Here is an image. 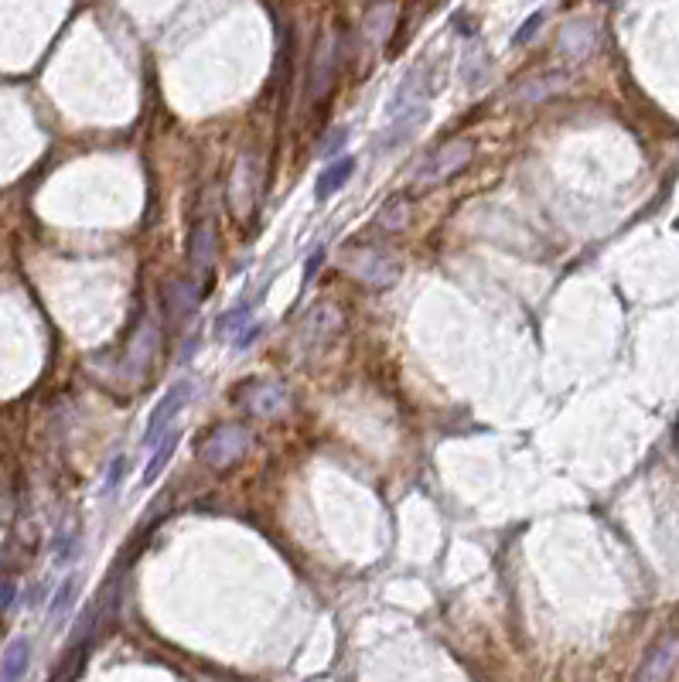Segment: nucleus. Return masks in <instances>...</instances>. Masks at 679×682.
<instances>
[{"label": "nucleus", "mask_w": 679, "mask_h": 682, "mask_svg": "<svg viewBox=\"0 0 679 682\" xmlns=\"http://www.w3.org/2000/svg\"><path fill=\"white\" fill-rule=\"evenodd\" d=\"M540 24H543V11H536L533 18H529V21L523 24V28H519L516 35H512V45H526V41L533 38L536 31H540Z\"/></svg>", "instance_id": "a211bd4d"}, {"label": "nucleus", "mask_w": 679, "mask_h": 682, "mask_svg": "<svg viewBox=\"0 0 679 682\" xmlns=\"http://www.w3.org/2000/svg\"><path fill=\"white\" fill-rule=\"evenodd\" d=\"M673 655H676V638L669 635L666 642L649 652V659H645L642 669L635 672V682H662L669 676V669H673Z\"/></svg>", "instance_id": "0eeeda50"}, {"label": "nucleus", "mask_w": 679, "mask_h": 682, "mask_svg": "<svg viewBox=\"0 0 679 682\" xmlns=\"http://www.w3.org/2000/svg\"><path fill=\"white\" fill-rule=\"evenodd\" d=\"M11 601H14V584L11 580H4V584H0V611L11 607Z\"/></svg>", "instance_id": "412c9836"}, {"label": "nucleus", "mask_w": 679, "mask_h": 682, "mask_svg": "<svg viewBox=\"0 0 679 682\" xmlns=\"http://www.w3.org/2000/svg\"><path fill=\"white\" fill-rule=\"evenodd\" d=\"M352 171H355V161L349 154H338L335 161H328V168L321 171V178H318V188H314V198H318V202H328V198L352 178Z\"/></svg>", "instance_id": "6e6552de"}, {"label": "nucleus", "mask_w": 679, "mask_h": 682, "mask_svg": "<svg viewBox=\"0 0 679 682\" xmlns=\"http://www.w3.org/2000/svg\"><path fill=\"white\" fill-rule=\"evenodd\" d=\"M215 232H212V222H202L195 232H192V266L195 270H209V260H212V249H215Z\"/></svg>", "instance_id": "f8f14e48"}, {"label": "nucleus", "mask_w": 679, "mask_h": 682, "mask_svg": "<svg viewBox=\"0 0 679 682\" xmlns=\"http://www.w3.org/2000/svg\"><path fill=\"white\" fill-rule=\"evenodd\" d=\"M250 314H253L250 304H239V307H233V311H226L219 318V324H215V335H219V338H236V331L250 324Z\"/></svg>", "instance_id": "ddd939ff"}, {"label": "nucleus", "mask_w": 679, "mask_h": 682, "mask_svg": "<svg viewBox=\"0 0 679 682\" xmlns=\"http://www.w3.org/2000/svg\"><path fill=\"white\" fill-rule=\"evenodd\" d=\"M79 550V539H76V532H62L59 536V543H55V567H65V563L76 556Z\"/></svg>", "instance_id": "dca6fc26"}, {"label": "nucleus", "mask_w": 679, "mask_h": 682, "mask_svg": "<svg viewBox=\"0 0 679 682\" xmlns=\"http://www.w3.org/2000/svg\"><path fill=\"white\" fill-rule=\"evenodd\" d=\"M471 157V140H451V144H444L441 151H434L427 157L424 171L417 174L424 185H441V181L451 178L454 171H461L468 164Z\"/></svg>", "instance_id": "20e7f679"}, {"label": "nucleus", "mask_w": 679, "mask_h": 682, "mask_svg": "<svg viewBox=\"0 0 679 682\" xmlns=\"http://www.w3.org/2000/svg\"><path fill=\"white\" fill-rule=\"evenodd\" d=\"M31 662V642L28 638H14L11 648L4 652V669H0V682H21L24 669Z\"/></svg>", "instance_id": "9d476101"}, {"label": "nucleus", "mask_w": 679, "mask_h": 682, "mask_svg": "<svg viewBox=\"0 0 679 682\" xmlns=\"http://www.w3.org/2000/svg\"><path fill=\"white\" fill-rule=\"evenodd\" d=\"M76 590H79V577H65L59 590H55V597H52V607H48V618L52 621H59L65 618V611L72 607V601H76Z\"/></svg>", "instance_id": "4468645a"}, {"label": "nucleus", "mask_w": 679, "mask_h": 682, "mask_svg": "<svg viewBox=\"0 0 679 682\" xmlns=\"http://www.w3.org/2000/svg\"><path fill=\"white\" fill-rule=\"evenodd\" d=\"M123 468H127V461H123V457H117V461L110 464V471H106V481H103V495H110V492H117V488H120Z\"/></svg>", "instance_id": "6ab92c4d"}, {"label": "nucleus", "mask_w": 679, "mask_h": 682, "mask_svg": "<svg viewBox=\"0 0 679 682\" xmlns=\"http://www.w3.org/2000/svg\"><path fill=\"white\" fill-rule=\"evenodd\" d=\"M321 260H325V253H321V249H318V253H311L308 270H304V284H311V280H314V273L321 270Z\"/></svg>", "instance_id": "aec40b11"}, {"label": "nucleus", "mask_w": 679, "mask_h": 682, "mask_svg": "<svg viewBox=\"0 0 679 682\" xmlns=\"http://www.w3.org/2000/svg\"><path fill=\"white\" fill-rule=\"evenodd\" d=\"M342 266L369 287H389L400 277V260L376 246H349L342 253Z\"/></svg>", "instance_id": "f257e3e1"}, {"label": "nucleus", "mask_w": 679, "mask_h": 682, "mask_svg": "<svg viewBox=\"0 0 679 682\" xmlns=\"http://www.w3.org/2000/svg\"><path fill=\"white\" fill-rule=\"evenodd\" d=\"M403 222H407V212H403V202H389V205H383V212H379V226H386V229H400Z\"/></svg>", "instance_id": "f3484780"}, {"label": "nucleus", "mask_w": 679, "mask_h": 682, "mask_svg": "<svg viewBox=\"0 0 679 682\" xmlns=\"http://www.w3.org/2000/svg\"><path fill=\"white\" fill-rule=\"evenodd\" d=\"M250 444H253L250 430L219 427V430H212L209 440L202 444V457H205V464H212V468H229V464L239 461V457L250 451Z\"/></svg>", "instance_id": "f03ea898"}, {"label": "nucleus", "mask_w": 679, "mask_h": 682, "mask_svg": "<svg viewBox=\"0 0 679 682\" xmlns=\"http://www.w3.org/2000/svg\"><path fill=\"white\" fill-rule=\"evenodd\" d=\"M188 393H192V382H188V379H178L175 386H171L168 393L161 396V403L154 406L151 420H147L144 447H154L157 440H161L164 434H168L171 427H175L178 413L185 410V403H188Z\"/></svg>", "instance_id": "7ed1b4c3"}, {"label": "nucleus", "mask_w": 679, "mask_h": 682, "mask_svg": "<svg viewBox=\"0 0 679 682\" xmlns=\"http://www.w3.org/2000/svg\"><path fill=\"white\" fill-rule=\"evenodd\" d=\"M345 140H349V130H342V127H338L335 133H328V137L321 140V147H318V157H321V161H335V157L342 154Z\"/></svg>", "instance_id": "2eb2a0df"}, {"label": "nucleus", "mask_w": 679, "mask_h": 682, "mask_svg": "<svg viewBox=\"0 0 679 682\" xmlns=\"http://www.w3.org/2000/svg\"><path fill=\"white\" fill-rule=\"evenodd\" d=\"M239 403H243L250 413H256V417H273V413L284 410L287 389H284V382H277V379H253L239 389Z\"/></svg>", "instance_id": "39448f33"}, {"label": "nucleus", "mask_w": 679, "mask_h": 682, "mask_svg": "<svg viewBox=\"0 0 679 682\" xmlns=\"http://www.w3.org/2000/svg\"><path fill=\"white\" fill-rule=\"evenodd\" d=\"M178 444H181V427H171L168 434H164L161 440L154 444V457L147 461V468H144V478H140V488H151L154 481H157V474H161L164 468H168V461L175 457L178 451Z\"/></svg>", "instance_id": "1a4fd4ad"}, {"label": "nucleus", "mask_w": 679, "mask_h": 682, "mask_svg": "<svg viewBox=\"0 0 679 682\" xmlns=\"http://www.w3.org/2000/svg\"><path fill=\"white\" fill-rule=\"evenodd\" d=\"M246 168H250V157H243V161H239L236 178H233V209L239 215L250 212V205H253V185H256L253 174H250V181H246Z\"/></svg>", "instance_id": "9b49d317"}, {"label": "nucleus", "mask_w": 679, "mask_h": 682, "mask_svg": "<svg viewBox=\"0 0 679 682\" xmlns=\"http://www.w3.org/2000/svg\"><path fill=\"white\" fill-rule=\"evenodd\" d=\"M335 328H338V314H335V307H314V311L304 318V328H301V345L304 348H321L325 341L335 335Z\"/></svg>", "instance_id": "423d86ee"}]
</instances>
